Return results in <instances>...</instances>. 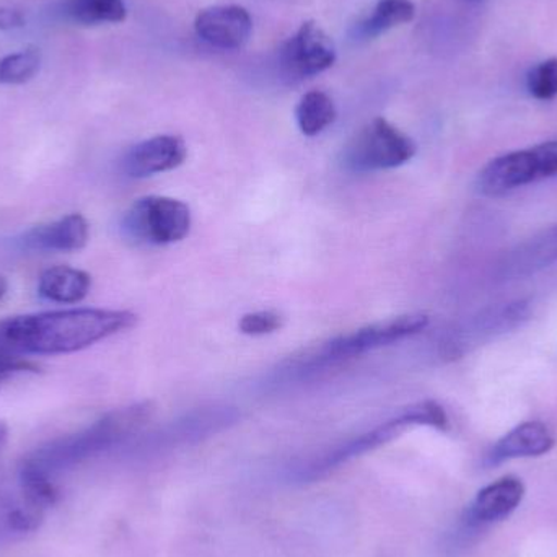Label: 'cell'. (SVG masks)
<instances>
[{
	"mask_svg": "<svg viewBox=\"0 0 557 557\" xmlns=\"http://www.w3.org/2000/svg\"><path fill=\"white\" fill-rule=\"evenodd\" d=\"M137 317L126 310L72 308L23 314L0 321V356L77 352L129 330Z\"/></svg>",
	"mask_w": 557,
	"mask_h": 557,
	"instance_id": "obj_1",
	"label": "cell"
},
{
	"mask_svg": "<svg viewBox=\"0 0 557 557\" xmlns=\"http://www.w3.org/2000/svg\"><path fill=\"white\" fill-rule=\"evenodd\" d=\"M411 425H431V428L447 431L448 418L445 409L435 401H422L418 405L409 406L405 411L399 412L396 418L389 419L385 424L349 438L343 444L334 445L327 450L321 451L317 457L297 465L290 471V478L300 483H311V481L321 480L327 476L331 471L337 470L341 465L375 450L382 445L388 444L393 438L411 428Z\"/></svg>",
	"mask_w": 557,
	"mask_h": 557,
	"instance_id": "obj_2",
	"label": "cell"
},
{
	"mask_svg": "<svg viewBox=\"0 0 557 557\" xmlns=\"http://www.w3.org/2000/svg\"><path fill=\"white\" fill-rule=\"evenodd\" d=\"M150 412L152 409L149 405L131 406V408L111 412L95 422L91 428L52 442L26 461L45 471L46 474H49V471L71 467L85 458L108 450L139 431L149 421Z\"/></svg>",
	"mask_w": 557,
	"mask_h": 557,
	"instance_id": "obj_3",
	"label": "cell"
},
{
	"mask_svg": "<svg viewBox=\"0 0 557 557\" xmlns=\"http://www.w3.org/2000/svg\"><path fill=\"white\" fill-rule=\"evenodd\" d=\"M414 140L383 117L363 126L343 150L347 172L372 173L405 165L416 156Z\"/></svg>",
	"mask_w": 557,
	"mask_h": 557,
	"instance_id": "obj_4",
	"label": "cell"
},
{
	"mask_svg": "<svg viewBox=\"0 0 557 557\" xmlns=\"http://www.w3.org/2000/svg\"><path fill=\"white\" fill-rule=\"evenodd\" d=\"M555 176H557V140H552L532 149L517 150L491 160L478 175L476 186L481 195L497 198Z\"/></svg>",
	"mask_w": 557,
	"mask_h": 557,
	"instance_id": "obj_5",
	"label": "cell"
},
{
	"mask_svg": "<svg viewBox=\"0 0 557 557\" xmlns=\"http://www.w3.org/2000/svg\"><path fill=\"white\" fill-rule=\"evenodd\" d=\"M123 228L127 237L139 244L163 247L182 242L191 228L188 205L165 196H146L137 199L124 215Z\"/></svg>",
	"mask_w": 557,
	"mask_h": 557,
	"instance_id": "obj_6",
	"label": "cell"
},
{
	"mask_svg": "<svg viewBox=\"0 0 557 557\" xmlns=\"http://www.w3.org/2000/svg\"><path fill=\"white\" fill-rule=\"evenodd\" d=\"M428 324L429 318L421 313L405 314V317L369 324V326L360 327L354 333L343 334V336L324 344L320 354H317V362L333 363L354 359L369 350L389 346L405 337L414 336L425 330Z\"/></svg>",
	"mask_w": 557,
	"mask_h": 557,
	"instance_id": "obj_7",
	"label": "cell"
},
{
	"mask_svg": "<svg viewBox=\"0 0 557 557\" xmlns=\"http://www.w3.org/2000/svg\"><path fill=\"white\" fill-rule=\"evenodd\" d=\"M336 61L333 39L318 23L305 22L278 51L282 72L294 81L327 71Z\"/></svg>",
	"mask_w": 557,
	"mask_h": 557,
	"instance_id": "obj_8",
	"label": "cell"
},
{
	"mask_svg": "<svg viewBox=\"0 0 557 557\" xmlns=\"http://www.w3.org/2000/svg\"><path fill=\"white\" fill-rule=\"evenodd\" d=\"M195 28L199 38L214 48L240 49L250 39L253 20L244 7L215 5L196 16Z\"/></svg>",
	"mask_w": 557,
	"mask_h": 557,
	"instance_id": "obj_9",
	"label": "cell"
},
{
	"mask_svg": "<svg viewBox=\"0 0 557 557\" xmlns=\"http://www.w3.org/2000/svg\"><path fill=\"white\" fill-rule=\"evenodd\" d=\"M188 149L178 136H156L137 144L123 159V172L129 178H149L183 165Z\"/></svg>",
	"mask_w": 557,
	"mask_h": 557,
	"instance_id": "obj_10",
	"label": "cell"
},
{
	"mask_svg": "<svg viewBox=\"0 0 557 557\" xmlns=\"http://www.w3.org/2000/svg\"><path fill=\"white\" fill-rule=\"evenodd\" d=\"M523 496L525 486L519 478H503L497 483L484 487L465 512V532L506 519L520 506Z\"/></svg>",
	"mask_w": 557,
	"mask_h": 557,
	"instance_id": "obj_11",
	"label": "cell"
},
{
	"mask_svg": "<svg viewBox=\"0 0 557 557\" xmlns=\"http://www.w3.org/2000/svg\"><path fill=\"white\" fill-rule=\"evenodd\" d=\"M90 227L81 214H69L51 224L38 225L23 235V248L32 251H77L87 245Z\"/></svg>",
	"mask_w": 557,
	"mask_h": 557,
	"instance_id": "obj_12",
	"label": "cell"
},
{
	"mask_svg": "<svg viewBox=\"0 0 557 557\" xmlns=\"http://www.w3.org/2000/svg\"><path fill=\"white\" fill-rule=\"evenodd\" d=\"M555 445L556 438L548 425L539 421L523 422L494 445L487 461L499 465L512 458L542 457Z\"/></svg>",
	"mask_w": 557,
	"mask_h": 557,
	"instance_id": "obj_13",
	"label": "cell"
},
{
	"mask_svg": "<svg viewBox=\"0 0 557 557\" xmlns=\"http://www.w3.org/2000/svg\"><path fill=\"white\" fill-rule=\"evenodd\" d=\"M556 261L557 225H553L510 251L500 264V271L507 278L529 277L552 267Z\"/></svg>",
	"mask_w": 557,
	"mask_h": 557,
	"instance_id": "obj_14",
	"label": "cell"
},
{
	"mask_svg": "<svg viewBox=\"0 0 557 557\" xmlns=\"http://www.w3.org/2000/svg\"><path fill=\"white\" fill-rule=\"evenodd\" d=\"M90 287V274L71 267L49 268L38 282L39 295L54 304H77L87 297Z\"/></svg>",
	"mask_w": 557,
	"mask_h": 557,
	"instance_id": "obj_15",
	"label": "cell"
},
{
	"mask_svg": "<svg viewBox=\"0 0 557 557\" xmlns=\"http://www.w3.org/2000/svg\"><path fill=\"white\" fill-rule=\"evenodd\" d=\"M416 15V5L411 0H380L372 15L357 23L354 38L373 39L396 26L411 22Z\"/></svg>",
	"mask_w": 557,
	"mask_h": 557,
	"instance_id": "obj_16",
	"label": "cell"
},
{
	"mask_svg": "<svg viewBox=\"0 0 557 557\" xmlns=\"http://www.w3.org/2000/svg\"><path fill=\"white\" fill-rule=\"evenodd\" d=\"M295 117L305 136H318L336 120V107L324 91H308L298 101Z\"/></svg>",
	"mask_w": 557,
	"mask_h": 557,
	"instance_id": "obj_17",
	"label": "cell"
},
{
	"mask_svg": "<svg viewBox=\"0 0 557 557\" xmlns=\"http://www.w3.org/2000/svg\"><path fill=\"white\" fill-rule=\"evenodd\" d=\"M65 15L78 25L90 26L124 22L127 10L123 0H67Z\"/></svg>",
	"mask_w": 557,
	"mask_h": 557,
	"instance_id": "obj_18",
	"label": "cell"
},
{
	"mask_svg": "<svg viewBox=\"0 0 557 557\" xmlns=\"http://www.w3.org/2000/svg\"><path fill=\"white\" fill-rule=\"evenodd\" d=\"M41 67L39 49L28 48L0 59V84L22 85L32 81Z\"/></svg>",
	"mask_w": 557,
	"mask_h": 557,
	"instance_id": "obj_19",
	"label": "cell"
},
{
	"mask_svg": "<svg viewBox=\"0 0 557 557\" xmlns=\"http://www.w3.org/2000/svg\"><path fill=\"white\" fill-rule=\"evenodd\" d=\"M527 87L536 100H552L557 95V58L546 59L529 72Z\"/></svg>",
	"mask_w": 557,
	"mask_h": 557,
	"instance_id": "obj_20",
	"label": "cell"
},
{
	"mask_svg": "<svg viewBox=\"0 0 557 557\" xmlns=\"http://www.w3.org/2000/svg\"><path fill=\"white\" fill-rule=\"evenodd\" d=\"M282 324H284V318L281 314L276 311L264 310L245 314L238 323V327L247 336H264V334L281 330Z\"/></svg>",
	"mask_w": 557,
	"mask_h": 557,
	"instance_id": "obj_21",
	"label": "cell"
},
{
	"mask_svg": "<svg viewBox=\"0 0 557 557\" xmlns=\"http://www.w3.org/2000/svg\"><path fill=\"white\" fill-rule=\"evenodd\" d=\"M38 367L23 357L0 356V382L22 372H36Z\"/></svg>",
	"mask_w": 557,
	"mask_h": 557,
	"instance_id": "obj_22",
	"label": "cell"
},
{
	"mask_svg": "<svg viewBox=\"0 0 557 557\" xmlns=\"http://www.w3.org/2000/svg\"><path fill=\"white\" fill-rule=\"evenodd\" d=\"M25 25V16L20 10L12 7H0V29L9 32V29L22 28Z\"/></svg>",
	"mask_w": 557,
	"mask_h": 557,
	"instance_id": "obj_23",
	"label": "cell"
},
{
	"mask_svg": "<svg viewBox=\"0 0 557 557\" xmlns=\"http://www.w3.org/2000/svg\"><path fill=\"white\" fill-rule=\"evenodd\" d=\"M7 294V281L2 276H0V301L3 300Z\"/></svg>",
	"mask_w": 557,
	"mask_h": 557,
	"instance_id": "obj_24",
	"label": "cell"
},
{
	"mask_svg": "<svg viewBox=\"0 0 557 557\" xmlns=\"http://www.w3.org/2000/svg\"><path fill=\"white\" fill-rule=\"evenodd\" d=\"M468 2H476V0H468Z\"/></svg>",
	"mask_w": 557,
	"mask_h": 557,
	"instance_id": "obj_25",
	"label": "cell"
}]
</instances>
